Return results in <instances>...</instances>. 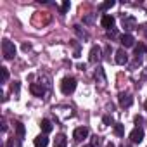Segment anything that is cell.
I'll return each mask as SVG.
<instances>
[{
    "mask_svg": "<svg viewBox=\"0 0 147 147\" xmlns=\"http://www.w3.org/2000/svg\"><path fill=\"white\" fill-rule=\"evenodd\" d=\"M75 88H76V80L73 78V76H66V78L62 80V83H61V90H62V94L69 95V94L75 92Z\"/></svg>",
    "mask_w": 147,
    "mask_h": 147,
    "instance_id": "1",
    "label": "cell"
},
{
    "mask_svg": "<svg viewBox=\"0 0 147 147\" xmlns=\"http://www.w3.org/2000/svg\"><path fill=\"white\" fill-rule=\"evenodd\" d=\"M2 54L5 59H14V55H16V45L7 38L2 40Z\"/></svg>",
    "mask_w": 147,
    "mask_h": 147,
    "instance_id": "2",
    "label": "cell"
},
{
    "mask_svg": "<svg viewBox=\"0 0 147 147\" xmlns=\"http://www.w3.org/2000/svg\"><path fill=\"white\" fill-rule=\"evenodd\" d=\"M130 138H131V142H133V144H140V142L144 140V128H142V126L133 128V130H131V133H130Z\"/></svg>",
    "mask_w": 147,
    "mask_h": 147,
    "instance_id": "3",
    "label": "cell"
},
{
    "mask_svg": "<svg viewBox=\"0 0 147 147\" xmlns=\"http://www.w3.org/2000/svg\"><path fill=\"white\" fill-rule=\"evenodd\" d=\"M73 137H75V140L82 142L83 138H87V137H88V128H87V126H80V128H76V130H75V133H73Z\"/></svg>",
    "mask_w": 147,
    "mask_h": 147,
    "instance_id": "4",
    "label": "cell"
},
{
    "mask_svg": "<svg viewBox=\"0 0 147 147\" xmlns=\"http://www.w3.org/2000/svg\"><path fill=\"white\" fill-rule=\"evenodd\" d=\"M114 61H116V64H126L128 62V54H126V50L125 49H119V50H116V57H114Z\"/></svg>",
    "mask_w": 147,
    "mask_h": 147,
    "instance_id": "5",
    "label": "cell"
},
{
    "mask_svg": "<svg viewBox=\"0 0 147 147\" xmlns=\"http://www.w3.org/2000/svg\"><path fill=\"white\" fill-rule=\"evenodd\" d=\"M121 45L125 47V49H128V47H133L135 45V38L130 35V33H125V35H121Z\"/></svg>",
    "mask_w": 147,
    "mask_h": 147,
    "instance_id": "6",
    "label": "cell"
},
{
    "mask_svg": "<svg viewBox=\"0 0 147 147\" xmlns=\"http://www.w3.org/2000/svg\"><path fill=\"white\" fill-rule=\"evenodd\" d=\"M133 104V97L128 94H119V106L121 107H130Z\"/></svg>",
    "mask_w": 147,
    "mask_h": 147,
    "instance_id": "7",
    "label": "cell"
},
{
    "mask_svg": "<svg viewBox=\"0 0 147 147\" xmlns=\"http://www.w3.org/2000/svg\"><path fill=\"white\" fill-rule=\"evenodd\" d=\"M100 24H102V28H106V30H111V28L114 26V18H113V16H109V14H106V16H102V19H100Z\"/></svg>",
    "mask_w": 147,
    "mask_h": 147,
    "instance_id": "8",
    "label": "cell"
},
{
    "mask_svg": "<svg viewBox=\"0 0 147 147\" xmlns=\"http://www.w3.org/2000/svg\"><path fill=\"white\" fill-rule=\"evenodd\" d=\"M99 59H100V47L94 45V47H92V50H90V62H92V64H95Z\"/></svg>",
    "mask_w": 147,
    "mask_h": 147,
    "instance_id": "9",
    "label": "cell"
},
{
    "mask_svg": "<svg viewBox=\"0 0 147 147\" xmlns=\"http://www.w3.org/2000/svg\"><path fill=\"white\" fill-rule=\"evenodd\" d=\"M147 54V47L144 45V43H138V45H135V57L140 61L144 55Z\"/></svg>",
    "mask_w": 147,
    "mask_h": 147,
    "instance_id": "10",
    "label": "cell"
},
{
    "mask_svg": "<svg viewBox=\"0 0 147 147\" xmlns=\"http://www.w3.org/2000/svg\"><path fill=\"white\" fill-rule=\"evenodd\" d=\"M30 90H31V94H33V95H38V97H42V95L45 94V88H43L42 85H38V83H31Z\"/></svg>",
    "mask_w": 147,
    "mask_h": 147,
    "instance_id": "11",
    "label": "cell"
},
{
    "mask_svg": "<svg viewBox=\"0 0 147 147\" xmlns=\"http://www.w3.org/2000/svg\"><path fill=\"white\" fill-rule=\"evenodd\" d=\"M35 147H47V144H49V138H47V135L43 133V135H38L36 138H35Z\"/></svg>",
    "mask_w": 147,
    "mask_h": 147,
    "instance_id": "12",
    "label": "cell"
},
{
    "mask_svg": "<svg viewBox=\"0 0 147 147\" xmlns=\"http://www.w3.org/2000/svg\"><path fill=\"white\" fill-rule=\"evenodd\" d=\"M40 126H42V131L47 135V133H50L52 131V123H50V119H42V123H40Z\"/></svg>",
    "mask_w": 147,
    "mask_h": 147,
    "instance_id": "13",
    "label": "cell"
},
{
    "mask_svg": "<svg viewBox=\"0 0 147 147\" xmlns=\"http://www.w3.org/2000/svg\"><path fill=\"white\" fill-rule=\"evenodd\" d=\"M123 28L133 30V28H135V18H125V16H123Z\"/></svg>",
    "mask_w": 147,
    "mask_h": 147,
    "instance_id": "14",
    "label": "cell"
},
{
    "mask_svg": "<svg viewBox=\"0 0 147 147\" xmlns=\"http://www.w3.org/2000/svg\"><path fill=\"white\" fill-rule=\"evenodd\" d=\"M114 4H116L114 0H107V2H104V4L99 5V9H100V11H107V9H111V7H114Z\"/></svg>",
    "mask_w": 147,
    "mask_h": 147,
    "instance_id": "15",
    "label": "cell"
},
{
    "mask_svg": "<svg viewBox=\"0 0 147 147\" xmlns=\"http://www.w3.org/2000/svg\"><path fill=\"white\" fill-rule=\"evenodd\" d=\"M114 133H116L118 137H123V133H125V126H123L121 123H116V125H114Z\"/></svg>",
    "mask_w": 147,
    "mask_h": 147,
    "instance_id": "16",
    "label": "cell"
},
{
    "mask_svg": "<svg viewBox=\"0 0 147 147\" xmlns=\"http://www.w3.org/2000/svg\"><path fill=\"white\" fill-rule=\"evenodd\" d=\"M16 125V130H18V135H19V138H23L24 137V126H23V123H14Z\"/></svg>",
    "mask_w": 147,
    "mask_h": 147,
    "instance_id": "17",
    "label": "cell"
},
{
    "mask_svg": "<svg viewBox=\"0 0 147 147\" xmlns=\"http://www.w3.org/2000/svg\"><path fill=\"white\" fill-rule=\"evenodd\" d=\"M64 144H66V137H64V135H57L55 147H64Z\"/></svg>",
    "mask_w": 147,
    "mask_h": 147,
    "instance_id": "18",
    "label": "cell"
},
{
    "mask_svg": "<svg viewBox=\"0 0 147 147\" xmlns=\"http://www.w3.org/2000/svg\"><path fill=\"white\" fill-rule=\"evenodd\" d=\"M0 71H2V83H5L9 78V71H7V67H0Z\"/></svg>",
    "mask_w": 147,
    "mask_h": 147,
    "instance_id": "19",
    "label": "cell"
},
{
    "mask_svg": "<svg viewBox=\"0 0 147 147\" xmlns=\"http://www.w3.org/2000/svg\"><path fill=\"white\" fill-rule=\"evenodd\" d=\"M102 121H104L106 125H113V118H111V116H104V118H102Z\"/></svg>",
    "mask_w": 147,
    "mask_h": 147,
    "instance_id": "20",
    "label": "cell"
},
{
    "mask_svg": "<svg viewBox=\"0 0 147 147\" xmlns=\"http://www.w3.org/2000/svg\"><path fill=\"white\" fill-rule=\"evenodd\" d=\"M69 5H71V4H69V0H66V2L62 4V12H66V11L69 9Z\"/></svg>",
    "mask_w": 147,
    "mask_h": 147,
    "instance_id": "21",
    "label": "cell"
},
{
    "mask_svg": "<svg viewBox=\"0 0 147 147\" xmlns=\"http://www.w3.org/2000/svg\"><path fill=\"white\" fill-rule=\"evenodd\" d=\"M12 92H19V82H14V85H12Z\"/></svg>",
    "mask_w": 147,
    "mask_h": 147,
    "instance_id": "22",
    "label": "cell"
},
{
    "mask_svg": "<svg viewBox=\"0 0 147 147\" xmlns=\"http://www.w3.org/2000/svg\"><path fill=\"white\" fill-rule=\"evenodd\" d=\"M23 50H26V52H28V50H30V45H28V43H24V45H23Z\"/></svg>",
    "mask_w": 147,
    "mask_h": 147,
    "instance_id": "23",
    "label": "cell"
},
{
    "mask_svg": "<svg viewBox=\"0 0 147 147\" xmlns=\"http://www.w3.org/2000/svg\"><path fill=\"white\" fill-rule=\"evenodd\" d=\"M107 147H114V145H113V144H107Z\"/></svg>",
    "mask_w": 147,
    "mask_h": 147,
    "instance_id": "24",
    "label": "cell"
},
{
    "mask_svg": "<svg viewBox=\"0 0 147 147\" xmlns=\"http://www.w3.org/2000/svg\"><path fill=\"white\" fill-rule=\"evenodd\" d=\"M145 111H147V100H145Z\"/></svg>",
    "mask_w": 147,
    "mask_h": 147,
    "instance_id": "25",
    "label": "cell"
},
{
    "mask_svg": "<svg viewBox=\"0 0 147 147\" xmlns=\"http://www.w3.org/2000/svg\"><path fill=\"white\" fill-rule=\"evenodd\" d=\"M85 147H94V145H85Z\"/></svg>",
    "mask_w": 147,
    "mask_h": 147,
    "instance_id": "26",
    "label": "cell"
},
{
    "mask_svg": "<svg viewBox=\"0 0 147 147\" xmlns=\"http://www.w3.org/2000/svg\"><path fill=\"white\" fill-rule=\"evenodd\" d=\"M121 147H128V145H121Z\"/></svg>",
    "mask_w": 147,
    "mask_h": 147,
    "instance_id": "27",
    "label": "cell"
}]
</instances>
